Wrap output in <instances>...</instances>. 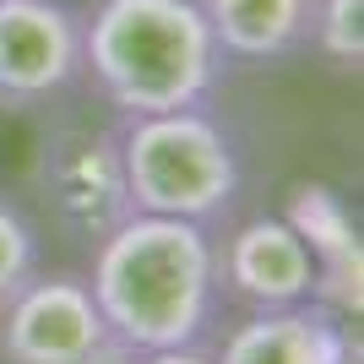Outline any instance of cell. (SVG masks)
I'll return each instance as SVG.
<instances>
[{
	"label": "cell",
	"mask_w": 364,
	"mask_h": 364,
	"mask_svg": "<svg viewBox=\"0 0 364 364\" xmlns=\"http://www.w3.org/2000/svg\"><path fill=\"white\" fill-rule=\"evenodd\" d=\"M82 76V16L60 0H0V104H44Z\"/></svg>",
	"instance_id": "obj_5"
},
{
	"label": "cell",
	"mask_w": 364,
	"mask_h": 364,
	"mask_svg": "<svg viewBox=\"0 0 364 364\" xmlns=\"http://www.w3.org/2000/svg\"><path fill=\"white\" fill-rule=\"evenodd\" d=\"M125 191L136 213L207 223L228 213L240 191V152L223 136V125L201 109H168V114H131L120 131Z\"/></svg>",
	"instance_id": "obj_3"
},
{
	"label": "cell",
	"mask_w": 364,
	"mask_h": 364,
	"mask_svg": "<svg viewBox=\"0 0 364 364\" xmlns=\"http://www.w3.org/2000/svg\"><path fill=\"white\" fill-rule=\"evenodd\" d=\"M82 71L120 114L196 109L223 71L196 0H98L82 16Z\"/></svg>",
	"instance_id": "obj_2"
},
{
	"label": "cell",
	"mask_w": 364,
	"mask_h": 364,
	"mask_svg": "<svg viewBox=\"0 0 364 364\" xmlns=\"http://www.w3.org/2000/svg\"><path fill=\"white\" fill-rule=\"evenodd\" d=\"M0 310L6 364H82L109 337L87 277H28Z\"/></svg>",
	"instance_id": "obj_4"
},
{
	"label": "cell",
	"mask_w": 364,
	"mask_h": 364,
	"mask_svg": "<svg viewBox=\"0 0 364 364\" xmlns=\"http://www.w3.org/2000/svg\"><path fill=\"white\" fill-rule=\"evenodd\" d=\"M310 33L326 60L359 65L364 60V0H310Z\"/></svg>",
	"instance_id": "obj_11"
},
{
	"label": "cell",
	"mask_w": 364,
	"mask_h": 364,
	"mask_svg": "<svg viewBox=\"0 0 364 364\" xmlns=\"http://www.w3.org/2000/svg\"><path fill=\"white\" fill-rule=\"evenodd\" d=\"M348 364H359V359H348Z\"/></svg>",
	"instance_id": "obj_15"
},
{
	"label": "cell",
	"mask_w": 364,
	"mask_h": 364,
	"mask_svg": "<svg viewBox=\"0 0 364 364\" xmlns=\"http://www.w3.org/2000/svg\"><path fill=\"white\" fill-rule=\"evenodd\" d=\"M223 55L277 60L310 33V0H196Z\"/></svg>",
	"instance_id": "obj_10"
},
{
	"label": "cell",
	"mask_w": 364,
	"mask_h": 364,
	"mask_svg": "<svg viewBox=\"0 0 364 364\" xmlns=\"http://www.w3.org/2000/svg\"><path fill=\"white\" fill-rule=\"evenodd\" d=\"M92 304L104 326L136 353L196 343L213 321L218 250L201 223L131 213L92 256Z\"/></svg>",
	"instance_id": "obj_1"
},
{
	"label": "cell",
	"mask_w": 364,
	"mask_h": 364,
	"mask_svg": "<svg viewBox=\"0 0 364 364\" xmlns=\"http://www.w3.org/2000/svg\"><path fill=\"white\" fill-rule=\"evenodd\" d=\"M348 332L332 321V310H261L256 321L234 326L218 364H348Z\"/></svg>",
	"instance_id": "obj_9"
},
{
	"label": "cell",
	"mask_w": 364,
	"mask_h": 364,
	"mask_svg": "<svg viewBox=\"0 0 364 364\" xmlns=\"http://www.w3.org/2000/svg\"><path fill=\"white\" fill-rule=\"evenodd\" d=\"M218 272L234 283V294L261 310H294V304L316 299V256L304 250L283 218H256L228 240Z\"/></svg>",
	"instance_id": "obj_8"
},
{
	"label": "cell",
	"mask_w": 364,
	"mask_h": 364,
	"mask_svg": "<svg viewBox=\"0 0 364 364\" xmlns=\"http://www.w3.org/2000/svg\"><path fill=\"white\" fill-rule=\"evenodd\" d=\"M141 364H218L213 353H201L196 343H180V348H152L141 353Z\"/></svg>",
	"instance_id": "obj_14"
},
{
	"label": "cell",
	"mask_w": 364,
	"mask_h": 364,
	"mask_svg": "<svg viewBox=\"0 0 364 364\" xmlns=\"http://www.w3.org/2000/svg\"><path fill=\"white\" fill-rule=\"evenodd\" d=\"M44 196L65 234L98 245L104 234L136 213L125 191V164H120V136L109 131H65L44 152Z\"/></svg>",
	"instance_id": "obj_6"
},
{
	"label": "cell",
	"mask_w": 364,
	"mask_h": 364,
	"mask_svg": "<svg viewBox=\"0 0 364 364\" xmlns=\"http://www.w3.org/2000/svg\"><path fill=\"white\" fill-rule=\"evenodd\" d=\"M283 223L316 256V299L326 310L359 316L364 310V240H359L348 201L332 185H294Z\"/></svg>",
	"instance_id": "obj_7"
},
{
	"label": "cell",
	"mask_w": 364,
	"mask_h": 364,
	"mask_svg": "<svg viewBox=\"0 0 364 364\" xmlns=\"http://www.w3.org/2000/svg\"><path fill=\"white\" fill-rule=\"evenodd\" d=\"M82 364H141V353L131 348V343H120V337L109 332V337H104V343H98V348H92Z\"/></svg>",
	"instance_id": "obj_13"
},
{
	"label": "cell",
	"mask_w": 364,
	"mask_h": 364,
	"mask_svg": "<svg viewBox=\"0 0 364 364\" xmlns=\"http://www.w3.org/2000/svg\"><path fill=\"white\" fill-rule=\"evenodd\" d=\"M38 267V234L11 201H0V304L11 299Z\"/></svg>",
	"instance_id": "obj_12"
}]
</instances>
